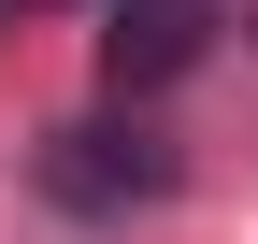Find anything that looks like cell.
<instances>
[{
    "label": "cell",
    "instance_id": "obj_3",
    "mask_svg": "<svg viewBox=\"0 0 258 244\" xmlns=\"http://www.w3.org/2000/svg\"><path fill=\"white\" fill-rule=\"evenodd\" d=\"M0 15H29V0H0Z\"/></svg>",
    "mask_w": 258,
    "mask_h": 244
},
{
    "label": "cell",
    "instance_id": "obj_2",
    "mask_svg": "<svg viewBox=\"0 0 258 244\" xmlns=\"http://www.w3.org/2000/svg\"><path fill=\"white\" fill-rule=\"evenodd\" d=\"M201 43H215V0H115L101 72L115 86H172V72H201Z\"/></svg>",
    "mask_w": 258,
    "mask_h": 244
},
{
    "label": "cell",
    "instance_id": "obj_1",
    "mask_svg": "<svg viewBox=\"0 0 258 244\" xmlns=\"http://www.w3.org/2000/svg\"><path fill=\"white\" fill-rule=\"evenodd\" d=\"M43 187L72 216H129V201L172 187V144H144V130H43Z\"/></svg>",
    "mask_w": 258,
    "mask_h": 244
}]
</instances>
